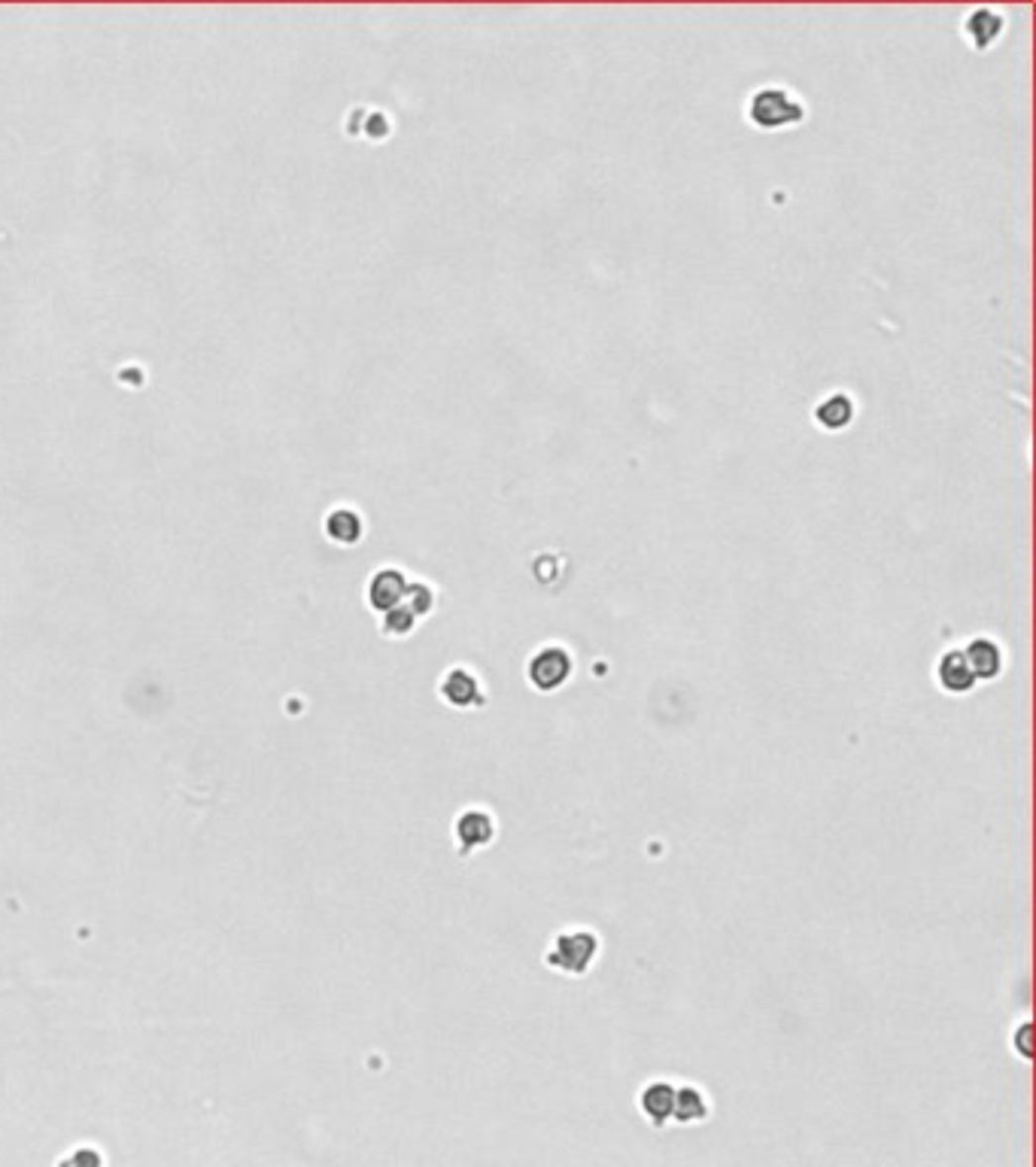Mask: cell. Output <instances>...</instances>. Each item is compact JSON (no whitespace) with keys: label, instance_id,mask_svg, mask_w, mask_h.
Listing matches in <instances>:
<instances>
[{"label":"cell","instance_id":"1","mask_svg":"<svg viewBox=\"0 0 1036 1167\" xmlns=\"http://www.w3.org/2000/svg\"><path fill=\"white\" fill-rule=\"evenodd\" d=\"M748 122L760 131H781L805 119V104L781 85H763L748 98Z\"/></svg>","mask_w":1036,"mask_h":1167},{"label":"cell","instance_id":"2","mask_svg":"<svg viewBox=\"0 0 1036 1167\" xmlns=\"http://www.w3.org/2000/svg\"><path fill=\"white\" fill-rule=\"evenodd\" d=\"M596 955H599V939L590 930H566L554 939L548 964L569 976H583Z\"/></svg>","mask_w":1036,"mask_h":1167},{"label":"cell","instance_id":"3","mask_svg":"<svg viewBox=\"0 0 1036 1167\" xmlns=\"http://www.w3.org/2000/svg\"><path fill=\"white\" fill-rule=\"evenodd\" d=\"M526 676H529L535 690H545V693L560 690L569 682V676H571V654L566 648H560V645L538 648L532 654L529 666H526Z\"/></svg>","mask_w":1036,"mask_h":1167},{"label":"cell","instance_id":"4","mask_svg":"<svg viewBox=\"0 0 1036 1167\" xmlns=\"http://www.w3.org/2000/svg\"><path fill=\"white\" fill-rule=\"evenodd\" d=\"M1003 28H1006V19L994 7H973L970 16L964 19V37L970 40V47L976 53H984L987 47H994Z\"/></svg>","mask_w":1036,"mask_h":1167},{"label":"cell","instance_id":"5","mask_svg":"<svg viewBox=\"0 0 1036 1167\" xmlns=\"http://www.w3.org/2000/svg\"><path fill=\"white\" fill-rule=\"evenodd\" d=\"M936 682L945 693H970L976 688V676L964 657V648L945 651L936 663Z\"/></svg>","mask_w":1036,"mask_h":1167},{"label":"cell","instance_id":"6","mask_svg":"<svg viewBox=\"0 0 1036 1167\" xmlns=\"http://www.w3.org/2000/svg\"><path fill=\"white\" fill-rule=\"evenodd\" d=\"M404 590H408V578H404L398 569H380L368 581V605L377 614H383V611L401 605Z\"/></svg>","mask_w":1036,"mask_h":1167},{"label":"cell","instance_id":"7","mask_svg":"<svg viewBox=\"0 0 1036 1167\" xmlns=\"http://www.w3.org/2000/svg\"><path fill=\"white\" fill-rule=\"evenodd\" d=\"M964 657H967V663L973 669L976 682H990V679H997L1003 672V648L994 639H987V636L973 639L964 648Z\"/></svg>","mask_w":1036,"mask_h":1167},{"label":"cell","instance_id":"8","mask_svg":"<svg viewBox=\"0 0 1036 1167\" xmlns=\"http://www.w3.org/2000/svg\"><path fill=\"white\" fill-rule=\"evenodd\" d=\"M854 414H858V408H854V398L848 392H833L815 408V423L821 429H827V432H842V429L851 426Z\"/></svg>","mask_w":1036,"mask_h":1167},{"label":"cell","instance_id":"9","mask_svg":"<svg viewBox=\"0 0 1036 1167\" xmlns=\"http://www.w3.org/2000/svg\"><path fill=\"white\" fill-rule=\"evenodd\" d=\"M441 696H444L450 705H457V708H468V705H474V702H477V696H480V685H477V679L471 676L468 669H450L447 676L441 679Z\"/></svg>","mask_w":1036,"mask_h":1167},{"label":"cell","instance_id":"10","mask_svg":"<svg viewBox=\"0 0 1036 1167\" xmlns=\"http://www.w3.org/2000/svg\"><path fill=\"white\" fill-rule=\"evenodd\" d=\"M492 833H495V824H492V818H489L486 812H480V809H468V812L460 815V821H457V839H460L463 851H471V848L486 845V842L492 839Z\"/></svg>","mask_w":1036,"mask_h":1167},{"label":"cell","instance_id":"11","mask_svg":"<svg viewBox=\"0 0 1036 1167\" xmlns=\"http://www.w3.org/2000/svg\"><path fill=\"white\" fill-rule=\"evenodd\" d=\"M363 517H359L353 508H335L326 517V535L332 538L335 545H356L359 538H363Z\"/></svg>","mask_w":1036,"mask_h":1167},{"label":"cell","instance_id":"12","mask_svg":"<svg viewBox=\"0 0 1036 1167\" xmlns=\"http://www.w3.org/2000/svg\"><path fill=\"white\" fill-rule=\"evenodd\" d=\"M642 1110L648 1113V1118H654L660 1125V1121H666L674 1110V1089L669 1083H651L642 1092Z\"/></svg>","mask_w":1036,"mask_h":1167},{"label":"cell","instance_id":"13","mask_svg":"<svg viewBox=\"0 0 1036 1167\" xmlns=\"http://www.w3.org/2000/svg\"><path fill=\"white\" fill-rule=\"evenodd\" d=\"M705 1113H708V1104H705V1098H702L699 1089H693V1086L674 1089V1110H672L674 1118L684 1121V1125H687V1121L705 1118Z\"/></svg>","mask_w":1036,"mask_h":1167},{"label":"cell","instance_id":"14","mask_svg":"<svg viewBox=\"0 0 1036 1167\" xmlns=\"http://www.w3.org/2000/svg\"><path fill=\"white\" fill-rule=\"evenodd\" d=\"M380 617H383L380 623H383V633H386V636H408V633L414 630V626H417V614H414L408 605H404V602L395 605V608H389V611H383Z\"/></svg>","mask_w":1036,"mask_h":1167},{"label":"cell","instance_id":"15","mask_svg":"<svg viewBox=\"0 0 1036 1167\" xmlns=\"http://www.w3.org/2000/svg\"><path fill=\"white\" fill-rule=\"evenodd\" d=\"M401 602L408 605L417 617H423V614L432 611L435 593H432L429 584H423V581H408V590H404V599H401Z\"/></svg>","mask_w":1036,"mask_h":1167},{"label":"cell","instance_id":"16","mask_svg":"<svg viewBox=\"0 0 1036 1167\" xmlns=\"http://www.w3.org/2000/svg\"><path fill=\"white\" fill-rule=\"evenodd\" d=\"M1027 1037H1030V1024H1024V1027H1021V1034H1018V1049H1021V1055H1024V1058H1030V1046H1027Z\"/></svg>","mask_w":1036,"mask_h":1167}]
</instances>
